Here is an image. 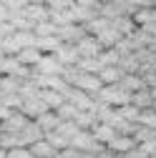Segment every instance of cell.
<instances>
[{"label":"cell","mask_w":156,"mask_h":158,"mask_svg":"<svg viewBox=\"0 0 156 158\" xmlns=\"http://www.w3.org/2000/svg\"><path fill=\"white\" fill-rule=\"evenodd\" d=\"M46 110H50V108L41 101V95H38V98H28V101H23V106H20V113L28 115L30 121H35V118H38V115H43Z\"/></svg>","instance_id":"9c48e42d"},{"label":"cell","mask_w":156,"mask_h":158,"mask_svg":"<svg viewBox=\"0 0 156 158\" xmlns=\"http://www.w3.org/2000/svg\"><path fill=\"white\" fill-rule=\"evenodd\" d=\"M151 158H156V156H151Z\"/></svg>","instance_id":"681fc988"},{"label":"cell","mask_w":156,"mask_h":158,"mask_svg":"<svg viewBox=\"0 0 156 158\" xmlns=\"http://www.w3.org/2000/svg\"><path fill=\"white\" fill-rule=\"evenodd\" d=\"M139 126H146L151 131H156V108H146L139 113Z\"/></svg>","instance_id":"f1b7e54d"},{"label":"cell","mask_w":156,"mask_h":158,"mask_svg":"<svg viewBox=\"0 0 156 158\" xmlns=\"http://www.w3.org/2000/svg\"><path fill=\"white\" fill-rule=\"evenodd\" d=\"M46 141L58 151V153H61V151H66V148H71V141H68V138H63L61 133H55V131H50V133H46Z\"/></svg>","instance_id":"d4e9b609"},{"label":"cell","mask_w":156,"mask_h":158,"mask_svg":"<svg viewBox=\"0 0 156 158\" xmlns=\"http://www.w3.org/2000/svg\"><path fill=\"white\" fill-rule=\"evenodd\" d=\"M121 38H124V35L116 30V28H113V23H111V28H108V30H103V33L98 35V43L108 50V48H116V45H119V43H121Z\"/></svg>","instance_id":"44dd1931"},{"label":"cell","mask_w":156,"mask_h":158,"mask_svg":"<svg viewBox=\"0 0 156 158\" xmlns=\"http://www.w3.org/2000/svg\"><path fill=\"white\" fill-rule=\"evenodd\" d=\"M0 101H3V93H0Z\"/></svg>","instance_id":"7dc6e473"},{"label":"cell","mask_w":156,"mask_h":158,"mask_svg":"<svg viewBox=\"0 0 156 158\" xmlns=\"http://www.w3.org/2000/svg\"><path fill=\"white\" fill-rule=\"evenodd\" d=\"M41 101L50 108V110H58L63 103H66V95L61 90H41Z\"/></svg>","instance_id":"e0dca14e"},{"label":"cell","mask_w":156,"mask_h":158,"mask_svg":"<svg viewBox=\"0 0 156 158\" xmlns=\"http://www.w3.org/2000/svg\"><path fill=\"white\" fill-rule=\"evenodd\" d=\"M18 88H20V81L13 75H0V93L3 95H10V93H18Z\"/></svg>","instance_id":"484cf974"},{"label":"cell","mask_w":156,"mask_h":158,"mask_svg":"<svg viewBox=\"0 0 156 158\" xmlns=\"http://www.w3.org/2000/svg\"><path fill=\"white\" fill-rule=\"evenodd\" d=\"M13 40L18 43V48H35V33L33 30H15L13 33Z\"/></svg>","instance_id":"cb8c5ba5"},{"label":"cell","mask_w":156,"mask_h":158,"mask_svg":"<svg viewBox=\"0 0 156 158\" xmlns=\"http://www.w3.org/2000/svg\"><path fill=\"white\" fill-rule=\"evenodd\" d=\"M10 113H13V110H10V108H5V106H3V103H0V123H3V121H5V118H8V115H10Z\"/></svg>","instance_id":"b9f144b4"},{"label":"cell","mask_w":156,"mask_h":158,"mask_svg":"<svg viewBox=\"0 0 156 158\" xmlns=\"http://www.w3.org/2000/svg\"><path fill=\"white\" fill-rule=\"evenodd\" d=\"M58 40H61V43H78V40H81V38L86 35V28L83 25H76V23H71V25H63V28H58Z\"/></svg>","instance_id":"ba28073f"},{"label":"cell","mask_w":156,"mask_h":158,"mask_svg":"<svg viewBox=\"0 0 156 158\" xmlns=\"http://www.w3.org/2000/svg\"><path fill=\"white\" fill-rule=\"evenodd\" d=\"M10 18H13V13L8 10V5L3 3V0H0V25H3V23H10Z\"/></svg>","instance_id":"74e56055"},{"label":"cell","mask_w":156,"mask_h":158,"mask_svg":"<svg viewBox=\"0 0 156 158\" xmlns=\"http://www.w3.org/2000/svg\"><path fill=\"white\" fill-rule=\"evenodd\" d=\"M53 55L58 58V63H61L63 68H73V65H78V60H81V55H78L73 43H61Z\"/></svg>","instance_id":"5b68a950"},{"label":"cell","mask_w":156,"mask_h":158,"mask_svg":"<svg viewBox=\"0 0 156 158\" xmlns=\"http://www.w3.org/2000/svg\"><path fill=\"white\" fill-rule=\"evenodd\" d=\"M55 113H58V118H61V121H73V118L78 115V108H76L73 103H68V101H66V103L58 108Z\"/></svg>","instance_id":"836d02e7"},{"label":"cell","mask_w":156,"mask_h":158,"mask_svg":"<svg viewBox=\"0 0 156 158\" xmlns=\"http://www.w3.org/2000/svg\"><path fill=\"white\" fill-rule=\"evenodd\" d=\"M91 133H93V138H96V141H98L101 146H108L113 138L119 135V133H116V128H113V126H108V123H96V126L91 128Z\"/></svg>","instance_id":"7c38bea8"},{"label":"cell","mask_w":156,"mask_h":158,"mask_svg":"<svg viewBox=\"0 0 156 158\" xmlns=\"http://www.w3.org/2000/svg\"><path fill=\"white\" fill-rule=\"evenodd\" d=\"M73 121H76V126L81 128V131H91L96 123H98V121H96V113H93V110H78V115L73 118Z\"/></svg>","instance_id":"603a6c76"},{"label":"cell","mask_w":156,"mask_h":158,"mask_svg":"<svg viewBox=\"0 0 156 158\" xmlns=\"http://www.w3.org/2000/svg\"><path fill=\"white\" fill-rule=\"evenodd\" d=\"M0 40H3V38H0Z\"/></svg>","instance_id":"f907efd6"},{"label":"cell","mask_w":156,"mask_h":158,"mask_svg":"<svg viewBox=\"0 0 156 158\" xmlns=\"http://www.w3.org/2000/svg\"><path fill=\"white\" fill-rule=\"evenodd\" d=\"M58 45H61V40H58V35H46V38H35V48L41 50L43 55H53L58 50Z\"/></svg>","instance_id":"d6986e66"},{"label":"cell","mask_w":156,"mask_h":158,"mask_svg":"<svg viewBox=\"0 0 156 158\" xmlns=\"http://www.w3.org/2000/svg\"><path fill=\"white\" fill-rule=\"evenodd\" d=\"M15 58L20 60V65H25V68H35V63L43 58V53L38 50V48H23V50L18 53Z\"/></svg>","instance_id":"ac0fdd59"},{"label":"cell","mask_w":156,"mask_h":158,"mask_svg":"<svg viewBox=\"0 0 156 158\" xmlns=\"http://www.w3.org/2000/svg\"><path fill=\"white\" fill-rule=\"evenodd\" d=\"M151 95H154V103H156V85L151 88Z\"/></svg>","instance_id":"bcb514c9"},{"label":"cell","mask_w":156,"mask_h":158,"mask_svg":"<svg viewBox=\"0 0 156 158\" xmlns=\"http://www.w3.org/2000/svg\"><path fill=\"white\" fill-rule=\"evenodd\" d=\"M151 138H156V131H151V128H146V126H139L136 123V131H133V141L136 143H146V141H151Z\"/></svg>","instance_id":"83f0119b"},{"label":"cell","mask_w":156,"mask_h":158,"mask_svg":"<svg viewBox=\"0 0 156 158\" xmlns=\"http://www.w3.org/2000/svg\"><path fill=\"white\" fill-rule=\"evenodd\" d=\"M76 50H78V55H81V58H98L106 48L98 43V38H96V35H88V33H86L81 40L76 43Z\"/></svg>","instance_id":"3957f363"},{"label":"cell","mask_w":156,"mask_h":158,"mask_svg":"<svg viewBox=\"0 0 156 158\" xmlns=\"http://www.w3.org/2000/svg\"><path fill=\"white\" fill-rule=\"evenodd\" d=\"M116 110H119V115L124 118V121H128V123H139V108H136V106H121V108H116Z\"/></svg>","instance_id":"4dcf8cb0"},{"label":"cell","mask_w":156,"mask_h":158,"mask_svg":"<svg viewBox=\"0 0 156 158\" xmlns=\"http://www.w3.org/2000/svg\"><path fill=\"white\" fill-rule=\"evenodd\" d=\"M131 106H136L139 110L154 108V95H151V88H141V90L131 93Z\"/></svg>","instance_id":"2e32d148"},{"label":"cell","mask_w":156,"mask_h":158,"mask_svg":"<svg viewBox=\"0 0 156 158\" xmlns=\"http://www.w3.org/2000/svg\"><path fill=\"white\" fill-rule=\"evenodd\" d=\"M83 28H86V33H88V35H96V38H98L103 30H108V28H111V20H108V18H103V15H96L93 20H88Z\"/></svg>","instance_id":"ffe728a7"},{"label":"cell","mask_w":156,"mask_h":158,"mask_svg":"<svg viewBox=\"0 0 156 158\" xmlns=\"http://www.w3.org/2000/svg\"><path fill=\"white\" fill-rule=\"evenodd\" d=\"M66 101L73 103L78 110H93V108H96V98L88 95V93H83V90H76V88H71V90L66 93Z\"/></svg>","instance_id":"52a82bcc"},{"label":"cell","mask_w":156,"mask_h":158,"mask_svg":"<svg viewBox=\"0 0 156 158\" xmlns=\"http://www.w3.org/2000/svg\"><path fill=\"white\" fill-rule=\"evenodd\" d=\"M121 158H146V153H144L139 146H136L133 151H128V153H126V156H121Z\"/></svg>","instance_id":"ab89813d"},{"label":"cell","mask_w":156,"mask_h":158,"mask_svg":"<svg viewBox=\"0 0 156 158\" xmlns=\"http://www.w3.org/2000/svg\"><path fill=\"white\" fill-rule=\"evenodd\" d=\"M98 78H101L103 85H119V81L124 78V70L119 65H106V68L98 70Z\"/></svg>","instance_id":"9a60e30c"},{"label":"cell","mask_w":156,"mask_h":158,"mask_svg":"<svg viewBox=\"0 0 156 158\" xmlns=\"http://www.w3.org/2000/svg\"><path fill=\"white\" fill-rule=\"evenodd\" d=\"M25 5H46V0H25Z\"/></svg>","instance_id":"7bdbcfd3"},{"label":"cell","mask_w":156,"mask_h":158,"mask_svg":"<svg viewBox=\"0 0 156 158\" xmlns=\"http://www.w3.org/2000/svg\"><path fill=\"white\" fill-rule=\"evenodd\" d=\"M58 123H61V118H58V113H55V110H46L43 115H38V118H35V126L41 128L43 133L55 131V128H58Z\"/></svg>","instance_id":"5bb4252c"},{"label":"cell","mask_w":156,"mask_h":158,"mask_svg":"<svg viewBox=\"0 0 156 158\" xmlns=\"http://www.w3.org/2000/svg\"><path fill=\"white\" fill-rule=\"evenodd\" d=\"M136 146H139V143L133 141V135H116L106 148H108V151H113V153H119V156H126V153H128V151H133Z\"/></svg>","instance_id":"8fae6325"},{"label":"cell","mask_w":156,"mask_h":158,"mask_svg":"<svg viewBox=\"0 0 156 158\" xmlns=\"http://www.w3.org/2000/svg\"><path fill=\"white\" fill-rule=\"evenodd\" d=\"M108 3H119V0H98V5H108Z\"/></svg>","instance_id":"ee69618b"},{"label":"cell","mask_w":156,"mask_h":158,"mask_svg":"<svg viewBox=\"0 0 156 158\" xmlns=\"http://www.w3.org/2000/svg\"><path fill=\"white\" fill-rule=\"evenodd\" d=\"M0 135H3V131H0Z\"/></svg>","instance_id":"c3c4849f"},{"label":"cell","mask_w":156,"mask_h":158,"mask_svg":"<svg viewBox=\"0 0 156 158\" xmlns=\"http://www.w3.org/2000/svg\"><path fill=\"white\" fill-rule=\"evenodd\" d=\"M35 75H63V65L58 63L55 55H43L33 68Z\"/></svg>","instance_id":"8992f818"},{"label":"cell","mask_w":156,"mask_h":158,"mask_svg":"<svg viewBox=\"0 0 156 158\" xmlns=\"http://www.w3.org/2000/svg\"><path fill=\"white\" fill-rule=\"evenodd\" d=\"M119 60H121V55H119V50H116V48H108V50H103V53L98 55L101 68H106V65H119Z\"/></svg>","instance_id":"4316f807"},{"label":"cell","mask_w":156,"mask_h":158,"mask_svg":"<svg viewBox=\"0 0 156 158\" xmlns=\"http://www.w3.org/2000/svg\"><path fill=\"white\" fill-rule=\"evenodd\" d=\"M23 15L33 23V28H35L38 23L50 20V10H48L46 5H25V8H23Z\"/></svg>","instance_id":"30bf717a"},{"label":"cell","mask_w":156,"mask_h":158,"mask_svg":"<svg viewBox=\"0 0 156 158\" xmlns=\"http://www.w3.org/2000/svg\"><path fill=\"white\" fill-rule=\"evenodd\" d=\"M78 70H83V73H96V75H98L101 63H98V58H81V60H78Z\"/></svg>","instance_id":"1f68e13d"},{"label":"cell","mask_w":156,"mask_h":158,"mask_svg":"<svg viewBox=\"0 0 156 158\" xmlns=\"http://www.w3.org/2000/svg\"><path fill=\"white\" fill-rule=\"evenodd\" d=\"M154 5H156V3H154Z\"/></svg>","instance_id":"816d5d0a"},{"label":"cell","mask_w":156,"mask_h":158,"mask_svg":"<svg viewBox=\"0 0 156 158\" xmlns=\"http://www.w3.org/2000/svg\"><path fill=\"white\" fill-rule=\"evenodd\" d=\"M33 33H35V38H46V35H55L58 28H55V23L46 20V23H38V25L33 28Z\"/></svg>","instance_id":"d6a6232c"},{"label":"cell","mask_w":156,"mask_h":158,"mask_svg":"<svg viewBox=\"0 0 156 158\" xmlns=\"http://www.w3.org/2000/svg\"><path fill=\"white\" fill-rule=\"evenodd\" d=\"M28 123H30V118H28V115H23L20 110H13L3 123H0V131L8 133V135H18V133H20Z\"/></svg>","instance_id":"277c9868"},{"label":"cell","mask_w":156,"mask_h":158,"mask_svg":"<svg viewBox=\"0 0 156 158\" xmlns=\"http://www.w3.org/2000/svg\"><path fill=\"white\" fill-rule=\"evenodd\" d=\"M93 98H96V103H103V106H111V108H121V106L131 103V95L121 85H103Z\"/></svg>","instance_id":"6da1fadb"},{"label":"cell","mask_w":156,"mask_h":158,"mask_svg":"<svg viewBox=\"0 0 156 158\" xmlns=\"http://www.w3.org/2000/svg\"><path fill=\"white\" fill-rule=\"evenodd\" d=\"M96 158H121V156L113 153V151H108V148H103L101 153H96Z\"/></svg>","instance_id":"60d3db41"},{"label":"cell","mask_w":156,"mask_h":158,"mask_svg":"<svg viewBox=\"0 0 156 158\" xmlns=\"http://www.w3.org/2000/svg\"><path fill=\"white\" fill-rule=\"evenodd\" d=\"M0 158H8V151H5L3 146H0Z\"/></svg>","instance_id":"f6af8a7d"},{"label":"cell","mask_w":156,"mask_h":158,"mask_svg":"<svg viewBox=\"0 0 156 158\" xmlns=\"http://www.w3.org/2000/svg\"><path fill=\"white\" fill-rule=\"evenodd\" d=\"M8 158H33V153H30V148L18 146V148H10L8 151Z\"/></svg>","instance_id":"d590c367"},{"label":"cell","mask_w":156,"mask_h":158,"mask_svg":"<svg viewBox=\"0 0 156 158\" xmlns=\"http://www.w3.org/2000/svg\"><path fill=\"white\" fill-rule=\"evenodd\" d=\"M73 3H76V0H46V8L50 13H55V10H71Z\"/></svg>","instance_id":"e575fe53"},{"label":"cell","mask_w":156,"mask_h":158,"mask_svg":"<svg viewBox=\"0 0 156 158\" xmlns=\"http://www.w3.org/2000/svg\"><path fill=\"white\" fill-rule=\"evenodd\" d=\"M76 5H83V8H91V10H98V0H76Z\"/></svg>","instance_id":"f35d334b"},{"label":"cell","mask_w":156,"mask_h":158,"mask_svg":"<svg viewBox=\"0 0 156 158\" xmlns=\"http://www.w3.org/2000/svg\"><path fill=\"white\" fill-rule=\"evenodd\" d=\"M78 131H81V128L76 126V121H61V123H58V128H55V133H61L63 138H68V141H71Z\"/></svg>","instance_id":"f546056e"},{"label":"cell","mask_w":156,"mask_h":158,"mask_svg":"<svg viewBox=\"0 0 156 158\" xmlns=\"http://www.w3.org/2000/svg\"><path fill=\"white\" fill-rule=\"evenodd\" d=\"M71 148L78 151V153H83V156H96V153H101L106 146H101L98 141H96L91 131H78L71 138Z\"/></svg>","instance_id":"7a4b0ae2"},{"label":"cell","mask_w":156,"mask_h":158,"mask_svg":"<svg viewBox=\"0 0 156 158\" xmlns=\"http://www.w3.org/2000/svg\"><path fill=\"white\" fill-rule=\"evenodd\" d=\"M30 153H33V158H48V156H55L58 151L46 141V135H43L41 141H35V143L30 146Z\"/></svg>","instance_id":"7402d4cb"},{"label":"cell","mask_w":156,"mask_h":158,"mask_svg":"<svg viewBox=\"0 0 156 158\" xmlns=\"http://www.w3.org/2000/svg\"><path fill=\"white\" fill-rule=\"evenodd\" d=\"M119 85L131 95V93H136V90H141V88H146V83H144V78L139 75V73H124V78L119 81Z\"/></svg>","instance_id":"4fadbf2b"},{"label":"cell","mask_w":156,"mask_h":158,"mask_svg":"<svg viewBox=\"0 0 156 158\" xmlns=\"http://www.w3.org/2000/svg\"><path fill=\"white\" fill-rule=\"evenodd\" d=\"M144 153H146V158H151V156H156V138H151V141H146V143H141L139 146Z\"/></svg>","instance_id":"8d00e7d4"}]
</instances>
